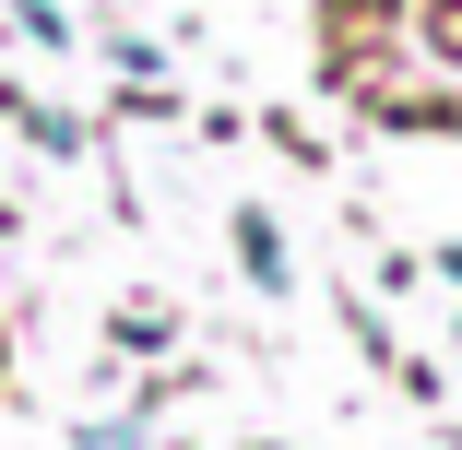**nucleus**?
<instances>
[{
  "label": "nucleus",
  "mask_w": 462,
  "mask_h": 450,
  "mask_svg": "<svg viewBox=\"0 0 462 450\" xmlns=\"http://www.w3.org/2000/svg\"><path fill=\"white\" fill-rule=\"evenodd\" d=\"M392 36L415 48V83L462 96V0H392Z\"/></svg>",
  "instance_id": "obj_1"
},
{
  "label": "nucleus",
  "mask_w": 462,
  "mask_h": 450,
  "mask_svg": "<svg viewBox=\"0 0 462 450\" xmlns=\"http://www.w3.org/2000/svg\"><path fill=\"white\" fill-rule=\"evenodd\" d=\"M0 107H13V119H24L48 154H83V119H60V107H36V96H0Z\"/></svg>",
  "instance_id": "obj_3"
},
{
  "label": "nucleus",
  "mask_w": 462,
  "mask_h": 450,
  "mask_svg": "<svg viewBox=\"0 0 462 450\" xmlns=\"http://www.w3.org/2000/svg\"><path fill=\"white\" fill-rule=\"evenodd\" d=\"M71 450H131V427H83V438H71Z\"/></svg>",
  "instance_id": "obj_4"
},
{
  "label": "nucleus",
  "mask_w": 462,
  "mask_h": 450,
  "mask_svg": "<svg viewBox=\"0 0 462 450\" xmlns=\"http://www.w3.org/2000/svg\"><path fill=\"white\" fill-rule=\"evenodd\" d=\"M237 261L261 285H285V237H273V214H237Z\"/></svg>",
  "instance_id": "obj_2"
},
{
  "label": "nucleus",
  "mask_w": 462,
  "mask_h": 450,
  "mask_svg": "<svg viewBox=\"0 0 462 450\" xmlns=\"http://www.w3.org/2000/svg\"><path fill=\"white\" fill-rule=\"evenodd\" d=\"M439 273H450V285H462V249H439Z\"/></svg>",
  "instance_id": "obj_5"
}]
</instances>
